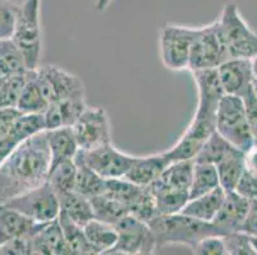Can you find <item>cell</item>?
Returning a JSON list of instances; mask_svg holds the SVG:
<instances>
[{
	"mask_svg": "<svg viewBox=\"0 0 257 255\" xmlns=\"http://www.w3.org/2000/svg\"><path fill=\"white\" fill-rule=\"evenodd\" d=\"M216 21L230 59H253L257 55V35L242 18L237 4H226Z\"/></svg>",
	"mask_w": 257,
	"mask_h": 255,
	"instance_id": "4",
	"label": "cell"
},
{
	"mask_svg": "<svg viewBox=\"0 0 257 255\" xmlns=\"http://www.w3.org/2000/svg\"><path fill=\"white\" fill-rule=\"evenodd\" d=\"M37 223L18 210L0 204V245L11 238L27 236L34 231Z\"/></svg>",
	"mask_w": 257,
	"mask_h": 255,
	"instance_id": "22",
	"label": "cell"
},
{
	"mask_svg": "<svg viewBox=\"0 0 257 255\" xmlns=\"http://www.w3.org/2000/svg\"><path fill=\"white\" fill-rule=\"evenodd\" d=\"M243 98L244 107H246L247 121H248L249 130L252 133L254 142H257V97L254 95L253 90H249L247 95Z\"/></svg>",
	"mask_w": 257,
	"mask_h": 255,
	"instance_id": "43",
	"label": "cell"
},
{
	"mask_svg": "<svg viewBox=\"0 0 257 255\" xmlns=\"http://www.w3.org/2000/svg\"><path fill=\"white\" fill-rule=\"evenodd\" d=\"M197 86L198 102L193 118L201 120H209L216 123V110L219 102L225 95L219 81L216 68L191 72Z\"/></svg>",
	"mask_w": 257,
	"mask_h": 255,
	"instance_id": "13",
	"label": "cell"
},
{
	"mask_svg": "<svg viewBox=\"0 0 257 255\" xmlns=\"http://www.w3.org/2000/svg\"><path fill=\"white\" fill-rule=\"evenodd\" d=\"M215 130L226 142L243 152H246L254 143L242 97L232 95L223 96L216 110Z\"/></svg>",
	"mask_w": 257,
	"mask_h": 255,
	"instance_id": "5",
	"label": "cell"
},
{
	"mask_svg": "<svg viewBox=\"0 0 257 255\" xmlns=\"http://www.w3.org/2000/svg\"><path fill=\"white\" fill-rule=\"evenodd\" d=\"M27 238L30 255H71L58 218L37 223L34 231L27 235Z\"/></svg>",
	"mask_w": 257,
	"mask_h": 255,
	"instance_id": "15",
	"label": "cell"
},
{
	"mask_svg": "<svg viewBox=\"0 0 257 255\" xmlns=\"http://www.w3.org/2000/svg\"><path fill=\"white\" fill-rule=\"evenodd\" d=\"M91 207H92L93 218L106 223L115 224L120 218L128 214V208L121 204L118 200L109 198V196L100 194V195L90 198Z\"/></svg>",
	"mask_w": 257,
	"mask_h": 255,
	"instance_id": "33",
	"label": "cell"
},
{
	"mask_svg": "<svg viewBox=\"0 0 257 255\" xmlns=\"http://www.w3.org/2000/svg\"><path fill=\"white\" fill-rule=\"evenodd\" d=\"M147 188L150 189L155 199L158 214L179 213L189 200V193L186 190L167 188V186L159 185L156 182H153Z\"/></svg>",
	"mask_w": 257,
	"mask_h": 255,
	"instance_id": "26",
	"label": "cell"
},
{
	"mask_svg": "<svg viewBox=\"0 0 257 255\" xmlns=\"http://www.w3.org/2000/svg\"><path fill=\"white\" fill-rule=\"evenodd\" d=\"M215 167L221 188L225 191L234 190L244 171V152L233 147Z\"/></svg>",
	"mask_w": 257,
	"mask_h": 255,
	"instance_id": "24",
	"label": "cell"
},
{
	"mask_svg": "<svg viewBox=\"0 0 257 255\" xmlns=\"http://www.w3.org/2000/svg\"><path fill=\"white\" fill-rule=\"evenodd\" d=\"M43 130H45L43 114H21L8 132L0 137V165L26 139Z\"/></svg>",
	"mask_w": 257,
	"mask_h": 255,
	"instance_id": "17",
	"label": "cell"
},
{
	"mask_svg": "<svg viewBox=\"0 0 257 255\" xmlns=\"http://www.w3.org/2000/svg\"><path fill=\"white\" fill-rule=\"evenodd\" d=\"M226 255H257L251 242V238L242 231L223 236Z\"/></svg>",
	"mask_w": 257,
	"mask_h": 255,
	"instance_id": "39",
	"label": "cell"
},
{
	"mask_svg": "<svg viewBox=\"0 0 257 255\" xmlns=\"http://www.w3.org/2000/svg\"><path fill=\"white\" fill-rule=\"evenodd\" d=\"M154 233L156 250L170 245H184L192 250L201 238L219 235L211 222H202L182 213L158 214L147 222Z\"/></svg>",
	"mask_w": 257,
	"mask_h": 255,
	"instance_id": "2",
	"label": "cell"
},
{
	"mask_svg": "<svg viewBox=\"0 0 257 255\" xmlns=\"http://www.w3.org/2000/svg\"><path fill=\"white\" fill-rule=\"evenodd\" d=\"M224 198H225V190L221 186H218L209 193L189 199L179 213L198 221L212 222L223 204Z\"/></svg>",
	"mask_w": 257,
	"mask_h": 255,
	"instance_id": "19",
	"label": "cell"
},
{
	"mask_svg": "<svg viewBox=\"0 0 257 255\" xmlns=\"http://www.w3.org/2000/svg\"><path fill=\"white\" fill-rule=\"evenodd\" d=\"M86 101L83 100H63V101L53 102L49 105L44 112V124L45 130L55 129V128H65L73 126L79 115L86 109Z\"/></svg>",
	"mask_w": 257,
	"mask_h": 255,
	"instance_id": "20",
	"label": "cell"
},
{
	"mask_svg": "<svg viewBox=\"0 0 257 255\" xmlns=\"http://www.w3.org/2000/svg\"><path fill=\"white\" fill-rule=\"evenodd\" d=\"M77 176V166L73 160H65L50 168L48 182L55 193H67L74 190Z\"/></svg>",
	"mask_w": 257,
	"mask_h": 255,
	"instance_id": "34",
	"label": "cell"
},
{
	"mask_svg": "<svg viewBox=\"0 0 257 255\" xmlns=\"http://www.w3.org/2000/svg\"><path fill=\"white\" fill-rule=\"evenodd\" d=\"M51 158L45 130L26 139L0 165V204L48 181Z\"/></svg>",
	"mask_w": 257,
	"mask_h": 255,
	"instance_id": "1",
	"label": "cell"
},
{
	"mask_svg": "<svg viewBox=\"0 0 257 255\" xmlns=\"http://www.w3.org/2000/svg\"><path fill=\"white\" fill-rule=\"evenodd\" d=\"M230 59L219 30L218 21L195 28L191 55H189V72L204 69H215Z\"/></svg>",
	"mask_w": 257,
	"mask_h": 255,
	"instance_id": "6",
	"label": "cell"
},
{
	"mask_svg": "<svg viewBox=\"0 0 257 255\" xmlns=\"http://www.w3.org/2000/svg\"><path fill=\"white\" fill-rule=\"evenodd\" d=\"M251 200L238 194L235 190L225 191V198L219 209L218 214L211 222L218 230L219 235L224 236L228 233L240 231L242 224L246 219L249 210Z\"/></svg>",
	"mask_w": 257,
	"mask_h": 255,
	"instance_id": "16",
	"label": "cell"
},
{
	"mask_svg": "<svg viewBox=\"0 0 257 255\" xmlns=\"http://www.w3.org/2000/svg\"><path fill=\"white\" fill-rule=\"evenodd\" d=\"M252 70H253L254 78H257V55L252 59Z\"/></svg>",
	"mask_w": 257,
	"mask_h": 255,
	"instance_id": "49",
	"label": "cell"
},
{
	"mask_svg": "<svg viewBox=\"0 0 257 255\" xmlns=\"http://www.w3.org/2000/svg\"><path fill=\"white\" fill-rule=\"evenodd\" d=\"M58 221L71 255H96L86 237L82 226L77 224L62 212L58 216Z\"/></svg>",
	"mask_w": 257,
	"mask_h": 255,
	"instance_id": "29",
	"label": "cell"
},
{
	"mask_svg": "<svg viewBox=\"0 0 257 255\" xmlns=\"http://www.w3.org/2000/svg\"><path fill=\"white\" fill-rule=\"evenodd\" d=\"M192 254L196 255H226L221 235H209L201 238L192 249Z\"/></svg>",
	"mask_w": 257,
	"mask_h": 255,
	"instance_id": "41",
	"label": "cell"
},
{
	"mask_svg": "<svg viewBox=\"0 0 257 255\" xmlns=\"http://www.w3.org/2000/svg\"><path fill=\"white\" fill-rule=\"evenodd\" d=\"M111 2H113V0H96V3H95V8H96V11H99V12H104L109 8V6L111 4Z\"/></svg>",
	"mask_w": 257,
	"mask_h": 255,
	"instance_id": "48",
	"label": "cell"
},
{
	"mask_svg": "<svg viewBox=\"0 0 257 255\" xmlns=\"http://www.w3.org/2000/svg\"><path fill=\"white\" fill-rule=\"evenodd\" d=\"M240 231L249 236H257V199L251 200L248 213L243 222Z\"/></svg>",
	"mask_w": 257,
	"mask_h": 255,
	"instance_id": "45",
	"label": "cell"
},
{
	"mask_svg": "<svg viewBox=\"0 0 257 255\" xmlns=\"http://www.w3.org/2000/svg\"><path fill=\"white\" fill-rule=\"evenodd\" d=\"M82 227L88 242L96 255L106 254L118 240V232L114 224L92 218Z\"/></svg>",
	"mask_w": 257,
	"mask_h": 255,
	"instance_id": "25",
	"label": "cell"
},
{
	"mask_svg": "<svg viewBox=\"0 0 257 255\" xmlns=\"http://www.w3.org/2000/svg\"><path fill=\"white\" fill-rule=\"evenodd\" d=\"M145 186L133 184L132 181L124 179V177H116V179H106L105 190L102 194L118 200L121 204L130 208L131 204L139 198Z\"/></svg>",
	"mask_w": 257,
	"mask_h": 255,
	"instance_id": "35",
	"label": "cell"
},
{
	"mask_svg": "<svg viewBox=\"0 0 257 255\" xmlns=\"http://www.w3.org/2000/svg\"><path fill=\"white\" fill-rule=\"evenodd\" d=\"M252 90H253L254 95L257 97V78H253V81H252Z\"/></svg>",
	"mask_w": 257,
	"mask_h": 255,
	"instance_id": "51",
	"label": "cell"
},
{
	"mask_svg": "<svg viewBox=\"0 0 257 255\" xmlns=\"http://www.w3.org/2000/svg\"><path fill=\"white\" fill-rule=\"evenodd\" d=\"M118 240L105 255H151L156 252V242L150 226L131 213L115 224Z\"/></svg>",
	"mask_w": 257,
	"mask_h": 255,
	"instance_id": "7",
	"label": "cell"
},
{
	"mask_svg": "<svg viewBox=\"0 0 257 255\" xmlns=\"http://www.w3.org/2000/svg\"><path fill=\"white\" fill-rule=\"evenodd\" d=\"M45 133L51 158L50 168L62 161L73 160L76 157L79 148L72 126L55 128V129L45 130Z\"/></svg>",
	"mask_w": 257,
	"mask_h": 255,
	"instance_id": "21",
	"label": "cell"
},
{
	"mask_svg": "<svg viewBox=\"0 0 257 255\" xmlns=\"http://www.w3.org/2000/svg\"><path fill=\"white\" fill-rule=\"evenodd\" d=\"M27 70L23 54L15 41L11 37L0 39V78L25 74Z\"/></svg>",
	"mask_w": 257,
	"mask_h": 255,
	"instance_id": "30",
	"label": "cell"
},
{
	"mask_svg": "<svg viewBox=\"0 0 257 255\" xmlns=\"http://www.w3.org/2000/svg\"><path fill=\"white\" fill-rule=\"evenodd\" d=\"M128 212H130L132 216L137 217L139 219L144 222H150L154 217L158 216V210H156L155 205V199H154L153 194H151L150 189L145 186L144 190L141 191V194L139 195L135 202L131 204V207L128 208Z\"/></svg>",
	"mask_w": 257,
	"mask_h": 255,
	"instance_id": "38",
	"label": "cell"
},
{
	"mask_svg": "<svg viewBox=\"0 0 257 255\" xmlns=\"http://www.w3.org/2000/svg\"><path fill=\"white\" fill-rule=\"evenodd\" d=\"M169 158L165 152L163 153L149 154L144 157H135L132 166L124 175V179L140 186L151 185L170 165Z\"/></svg>",
	"mask_w": 257,
	"mask_h": 255,
	"instance_id": "18",
	"label": "cell"
},
{
	"mask_svg": "<svg viewBox=\"0 0 257 255\" xmlns=\"http://www.w3.org/2000/svg\"><path fill=\"white\" fill-rule=\"evenodd\" d=\"M41 0H25L20 4L15 30L11 39L23 54L27 69L39 68L43 51V31H41Z\"/></svg>",
	"mask_w": 257,
	"mask_h": 255,
	"instance_id": "3",
	"label": "cell"
},
{
	"mask_svg": "<svg viewBox=\"0 0 257 255\" xmlns=\"http://www.w3.org/2000/svg\"><path fill=\"white\" fill-rule=\"evenodd\" d=\"M48 107L49 102L41 92L36 77V69L27 70L17 110L21 114H44Z\"/></svg>",
	"mask_w": 257,
	"mask_h": 255,
	"instance_id": "23",
	"label": "cell"
},
{
	"mask_svg": "<svg viewBox=\"0 0 257 255\" xmlns=\"http://www.w3.org/2000/svg\"><path fill=\"white\" fill-rule=\"evenodd\" d=\"M193 166H195V161L193 160L175 161V162L170 163L165 168L164 172L154 182L161 186L178 189V190H186L189 193L191 182H192Z\"/></svg>",
	"mask_w": 257,
	"mask_h": 255,
	"instance_id": "28",
	"label": "cell"
},
{
	"mask_svg": "<svg viewBox=\"0 0 257 255\" xmlns=\"http://www.w3.org/2000/svg\"><path fill=\"white\" fill-rule=\"evenodd\" d=\"M2 255H30V242L27 236H20L0 245Z\"/></svg>",
	"mask_w": 257,
	"mask_h": 255,
	"instance_id": "42",
	"label": "cell"
},
{
	"mask_svg": "<svg viewBox=\"0 0 257 255\" xmlns=\"http://www.w3.org/2000/svg\"><path fill=\"white\" fill-rule=\"evenodd\" d=\"M220 186L218 171L215 165L211 163L195 162L191 188H189V199L209 193L212 189Z\"/></svg>",
	"mask_w": 257,
	"mask_h": 255,
	"instance_id": "32",
	"label": "cell"
},
{
	"mask_svg": "<svg viewBox=\"0 0 257 255\" xmlns=\"http://www.w3.org/2000/svg\"><path fill=\"white\" fill-rule=\"evenodd\" d=\"M26 73L0 78V110L17 109L18 100L25 84Z\"/></svg>",
	"mask_w": 257,
	"mask_h": 255,
	"instance_id": "37",
	"label": "cell"
},
{
	"mask_svg": "<svg viewBox=\"0 0 257 255\" xmlns=\"http://www.w3.org/2000/svg\"><path fill=\"white\" fill-rule=\"evenodd\" d=\"M216 73L225 95L244 97L252 88V60L228 59L216 68Z\"/></svg>",
	"mask_w": 257,
	"mask_h": 255,
	"instance_id": "14",
	"label": "cell"
},
{
	"mask_svg": "<svg viewBox=\"0 0 257 255\" xmlns=\"http://www.w3.org/2000/svg\"><path fill=\"white\" fill-rule=\"evenodd\" d=\"M20 4L12 0H0V39L12 37Z\"/></svg>",
	"mask_w": 257,
	"mask_h": 255,
	"instance_id": "40",
	"label": "cell"
},
{
	"mask_svg": "<svg viewBox=\"0 0 257 255\" xmlns=\"http://www.w3.org/2000/svg\"><path fill=\"white\" fill-rule=\"evenodd\" d=\"M249 238H251V242H252V245H253V249L256 250V252H257V236H249Z\"/></svg>",
	"mask_w": 257,
	"mask_h": 255,
	"instance_id": "50",
	"label": "cell"
},
{
	"mask_svg": "<svg viewBox=\"0 0 257 255\" xmlns=\"http://www.w3.org/2000/svg\"><path fill=\"white\" fill-rule=\"evenodd\" d=\"M58 198L60 212L79 226H85L90 219L93 218L92 207L88 198H85L74 190L58 194Z\"/></svg>",
	"mask_w": 257,
	"mask_h": 255,
	"instance_id": "27",
	"label": "cell"
},
{
	"mask_svg": "<svg viewBox=\"0 0 257 255\" xmlns=\"http://www.w3.org/2000/svg\"><path fill=\"white\" fill-rule=\"evenodd\" d=\"M244 171L257 176V142L244 152Z\"/></svg>",
	"mask_w": 257,
	"mask_h": 255,
	"instance_id": "47",
	"label": "cell"
},
{
	"mask_svg": "<svg viewBox=\"0 0 257 255\" xmlns=\"http://www.w3.org/2000/svg\"><path fill=\"white\" fill-rule=\"evenodd\" d=\"M195 28L179 25H165L159 34L161 62L168 69L181 72L188 69Z\"/></svg>",
	"mask_w": 257,
	"mask_h": 255,
	"instance_id": "8",
	"label": "cell"
},
{
	"mask_svg": "<svg viewBox=\"0 0 257 255\" xmlns=\"http://www.w3.org/2000/svg\"><path fill=\"white\" fill-rule=\"evenodd\" d=\"M36 77L44 97L49 105L63 100H83L86 96L82 79L57 65L36 69Z\"/></svg>",
	"mask_w": 257,
	"mask_h": 255,
	"instance_id": "9",
	"label": "cell"
},
{
	"mask_svg": "<svg viewBox=\"0 0 257 255\" xmlns=\"http://www.w3.org/2000/svg\"><path fill=\"white\" fill-rule=\"evenodd\" d=\"M78 148L82 151L111 143V124L102 107L86 106L72 126Z\"/></svg>",
	"mask_w": 257,
	"mask_h": 255,
	"instance_id": "11",
	"label": "cell"
},
{
	"mask_svg": "<svg viewBox=\"0 0 257 255\" xmlns=\"http://www.w3.org/2000/svg\"><path fill=\"white\" fill-rule=\"evenodd\" d=\"M234 190L248 200L257 199V176L243 171Z\"/></svg>",
	"mask_w": 257,
	"mask_h": 255,
	"instance_id": "44",
	"label": "cell"
},
{
	"mask_svg": "<svg viewBox=\"0 0 257 255\" xmlns=\"http://www.w3.org/2000/svg\"><path fill=\"white\" fill-rule=\"evenodd\" d=\"M74 162L77 166L76 184H74V191L83 195L85 198H92V196L100 195L105 190V181L106 179L93 172L85 162L76 154Z\"/></svg>",
	"mask_w": 257,
	"mask_h": 255,
	"instance_id": "31",
	"label": "cell"
},
{
	"mask_svg": "<svg viewBox=\"0 0 257 255\" xmlns=\"http://www.w3.org/2000/svg\"><path fill=\"white\" fill-rule=\"evenodd\" d=\"M234 146L226 142L216 130L210 135L195 157V162L216 165Z\"/></svg>",
	"mask_w": 257,
	"mask_h": 255,
	"instance_id": "36",
	"label": "cell"
},
{
	"mask_svg": "<svg viewBox=\"0 0 257 255\" xmlns=\"http://www.w3.org/2000/svg\"><path fill=\"white\" fill-rule=\"evenodd\" d=\"M21 116V112L17 109L0 110V137L6 134L15 121Z\"/></svg>",
	"mask_w": 257,
	"mask_h": 255,
	"instance_id": "46",
	"label": "cell"
},
{
	"mask_svg": "<svg viewBox=\"0 0 257 255\" xmlns=\"http://www.w3.org/2000/svg\"><path fill=\"white\" fill-rule=\"evenodd\" d=\"M7 207L18 210L36 223H45L57 219L60 213V204L58 194L48 181L32 190L6 203Z\"/></svg>",
	"mask_w": 257,
	"mask_h": 255,
	"instance_id": "10",
	"label": "cell"
},
{
	"mask_svg": "<svg viewBox=\"0 0 257 255\" xmlns=\"http://www.w3.org/2000/svg\"><path fill=\"white\" fill-rule=\"evenodd\" d=\"M78 156L93 172L104 179L124 177L135 161V156L123 153L113 143L102 144L96 148L77 152Z\"/></svg>",
	"mask_w": 257,
	"mask_h": 255,
	"instance_id": "12",
	"label": "cell"
}]
</instances>
